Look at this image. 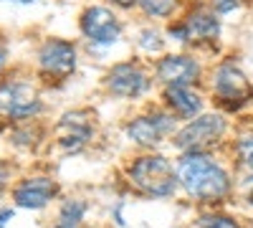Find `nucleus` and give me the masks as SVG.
Instances as JSON below:
<instances>
[{"mask_svg":"<svg viewBox=\"0 0 253 228\" xmlns=\"http://www.w3.org/2000/svg\"><path fill=\"white\" fill-rule=\"evenodd\" d=\"M177 182L190 198L200 203H215L230 195L233 180L228 170L210 152H182L177 160Z\"/></svg>","mask_w":253,"mask_h":228,"instance_id":"1","label":"nucleus"},{"mask_svg":"<svg viewBox=\"0 0 253 228\" xmlns=\"http://www.w3.org/2000/svg\"><path fill=\"white\" fill-rule=\"evenodd\" d=\"M126 180L132 188L150 198H172L177 190V170L160 152H144L126 165Z\"/></svg>","mask_w":253,"mask_h":228,"instance_id":"2","label":"nucleus"},{"mask_svg":"<svg viewBox=\"0 0 253 228\" xmlns=\"http://www.w3.org/2000/svg\"><path fill=\"white\" fill-rule=\"evenodd\" d=\"M225 130H228V122L220 114H200L185 122L172 135V142L182 152H210L223 139Z\"/></svg>","mask_w":253,"mask_h":228,"instance_id":"3","label":"nucleus"},{"mask_svg":"<svg viewBox=\"0 0 253 228\" xmlns=\"http://www.w3.org/2000/svg\"><path fill=\"white\" fill-rule=\"evenodd\" d=\"M213 94L225 112H241L253 101V84L236 64H220L213 74Z\"/></svg>","mask_w":253,"mask_h":228,"instance_id":"4","label":"nucleus"},{"mask_svg":"<svg viewBox=\"0 0 253 228\" xmlns=\"http://www.w3.org/2000/svg\"><path fill=\"white\" fill-rule=\"evenodd\" d=\"M177 132V119L167 112V109H157L150 114H139L134 119H129L124 124V135L129 142H134L142 150H152L160 142H165L167 137H172Z\"/></svg>","mask_w":253,"mask_h":228,"instance_id":"5","label":"nucleus"},{"mask_svg":"<svg viewBox=\"0 0 253 228\" xmlns=\"http://www.w3.org/2000/svg\"><path fill=\"white\" fill-rule=\"evenodd\" d=\"M41 112V99L28 81H3L0 84V114L5 119H33Z\"/></svg>","mask_w":253,"mask_h":228,"instance_id":"6","label":"nucleus"},{"mask_svg":"<svg viewBox=\"0 0 253 228\" xmlns=\"http://www.w3.org/2000/svg\"><path fill=\"white\" fill-rule=\"evenodd\" d=\"M94 137V114L89 109H74L66 112L56 124V142L63 152H79L84 150Z\"/></svg>","mask_w":253,"mask_h":228,"instance_id":"7","label":"nucleus"},{"mask_svg":"<svg viewBox=\"0 0 253 228\" xmlns=\"http://www.w3.org/2000/svg\"><path fill=\"white\" fill-rule=\"evenodd\" d=\"M152 79L139 64L134 61H124V64H117L112 66V71L104 79V87L112 96H119V99H139L142 94H147L150 89Z\"/></svg>","mask_w":253,"mask_h":228,"instance_id":"8","label":"nucleus"},{"mask_svg":"<svg viewBox=\"0 0 253 228\" xmlns=\"http://www.w3.org/2000/svg\"><path fill=\"white\" fill-rule=\"evenodd\" d=\"M38 66L41 74L53 79V81H63L76 71V48L69 41L61 38H51L46 41L38 51Z\"/></svg>","mask_w":253,"mask_h":228,"instance_id":"9","label":"nucleus"},{"mask_svg":"<svg viewBox=\"0 0 253 228\" xmlns=\"http://www.w3.org/2000/svg\"><path fill=\"white\" fill-rule=\"evenodd\" d=\"M58 182L48 175H33L20 180L13 188V200L18 208H28V211H41L58 195Z\"/></svg>","mask_w":253,"mask_h":228,"instance_id":"10","label":"nucleus"},{"mask_svg":"<svg viewBox=\"0 0 253 228\" xmlns=\"http://www.w3.org/2000/svg\"><path fill=\"white\" fill-rule=\"evenodd\" d=\"M157 79L165 87H193L200 81V64L193 56H182V53H170L157 61L155 69Z\"/></svg>","mask_w":253,"mask_h":228,"instance_id":"11","label":"nucleus"},{"mask_svg":"<svg viewBox=\"0 0 253 228\" xmlns=\"http://www.w3.org/2000/svg\"><path fill=\"white\" fill-rule=\"evenodd\" d=\"M81 31L91 44L109 46L122 36V26L112 10L107 8H86L81 15Z\"/></svg>","mask_w":253,"mask_h":228,"instance_id":"12","label":"nucleus"},{"mask_svg":"<svg viewBox=\"0 0 253 228\" xmlns=\"http://www.w3.org/2000/svg\"><path fill=\"white\" fill-rule=\"evenodd\" d=\"M165 109L175 119H195L203 114V96L193 91V87H165L162 91Z\"/></svg>","mask_w":253,"mask_h":228,"instance_id":"13","label":"nucleus"},{"mask_svg":"<svg viewBox=\"0 0 253 228\" xmlns=\"http://www.w3.org/2000/svg\"><path fill=\"white\" fill-rule=\"evenodd\" d=\"M187 28V41H215L220 33V23L213 13L208 10H198L185 20Z\"/></svg>","mask_w":253,"mask_h":228,"instance_id":"14","label":"nucleus"},{"mask_svg":"<svg viewBox=\"0 0 253 228\" xmlns=\"http://www.w3.org/2000/svg\"><path fill=\"white\" fill-rule=\"evenodd\" d=\"M89 213V203L84 198H69L63 200L61 211H58V223L63 226H81L84 216Z\"/></svg>","mask_w":253,"mask_h":228,"instance_id":"15","label":"nucleus"},{"mask_svg":"<svg viewBox=\"0 0 253 228\" xmlns=\"http://www.w3.org/2000/svg\"><path fill=\"white\" fill-rule=\"evenodd\" d=\"M195 228H243V226H241V221L236 216L218 213V211H208V213L198 216Z\"/></svg>","mask_w":253,"mask_h":228,"instance_id":"16","label":"nucleus"},{"mask_svg":"<svg viewBox=\"0 0 253 228\" xmlns=\"http://www.w3.org/2000/svg\"><path fill=\"white\" fill-rule=\"evenodd\" d=\"M236 155L241 160L243 168H248L253 173V135H243L236 142Z\"/></svg>","mask_w":253,"mask_h":228,"instance_id":"17","label":"nucleus"},{"mask_svg":"<svg viewBox=\"0 0 253 228\" xmlns=\"http://www.w3.org/2000/svg\"><path fill=\"white\" fill-rule=\"evenodd\" d=\"M144 13H150V15H170L172 5H175V0H139Z\"/></svg>","mask_w":253,"mask_h":228,"instance_id":"18","label":"nucleus"},{"mask_svg":"<svg viewBox=\"0 0 253 228\" xmlns=\"http://www.w3.org/2000/svg\"><path fill=\"white\" fill-rule=\"evenodd\" d=\"M139 46L144 48V51H160L162 48V38H160V33L157 31H142V38H139Z\"/></svg>","mask_w":253,"mask_h":228,"instance_id":"19","label":"nucleus"},{"mask_svg":"<svg viewBox=\"0 0 253 228\" xmlns=\"http://www.w3.org/2000/svg\"><path fill=\"white\" fill-rule=\"evenodd\" d=\"M243 198H246L248 205H253V175L243 180Z\"/></svg>","mask_w":253,"mask_h":228,"instance_id":"20","label":"nucleus"},{"mask_svg":"<svg viewBox=\"0 0 253 228\" xmlns=\"http://www.w3.org/2000/svg\"><path fill=\"white\" fill-rule=\"evenodd\" d=\"M167 33H170L175 41H187V28H185V23H182V26H170V31H167Z\"/></svg>","mask_w":253,"mask_h":228,"instance_id":"21","label":"nucleus"},{"mask_svg":"<svg viewBox=\"0 0 253 228\" xmlns=\"http://www.w3.org/2000/svg\"><path fill=\"white\" fill-rule=\"evenodd\" d=\"M238 5V0H215V8L220 10V13H228V10H233Z\"/></svg>","mask_w":253,"mask_h":228,"instance_id":"22","label":"nucleus"},{"mask_svg":"<svg viewBox=\"0 0 253 228\" xmlns=\"http://www.w3.org/2000/svg\"><path fill=\"white\" fill-rule=\"evenodd\" d=\"M5 185H8V165L0 162V193L5 190Z\"/></svg>","mask_w":253,"mask_h":228,"instance_id":"23","label":"nucleus"},{"mask_svg":"<svg viewBox=\"0 0 253 228\" xmlns=\"http://www.w3.org/2000/svg\"><path fill=\"white\" fill-rule=\"evenodd\" d=\"M10 218H13V211L10 208H0V228H5Z\"/></svg>","mask_w":253,"mask_h":228,"instance_id":"24","label":"nucleus"},{"mask_svg":"<svg viewBox=\"0 0 253 228\" xmlns=\"http://www.w3.org/2000/svg\"><path fill=\"white\" fill-rule=\"evenodd\" d=\"M5 56H8V51H5V44L0 41V69L5 66Z\"/></svg>","mask_w":253,"mask_h":228,"instance_id":"25","label":"nucleus"},{"mask_svg":"<svg viewBox=\"0 0 253 228\" xmlns=\"http://www.w3.org/2000/svg\"><path fill=\"white\" fill-rule=\"evenodd\" d=\"M114 3H119V5H132L134 0H114Z\"/></svg>","mask_w":253,"mask_h":228,"instance_id":"26","label":"nucleus"},{"mask_svg":"<svg viewBox=\"0 0 253 228\" xmlns=\"http://www.w3.org/2000/svg\"><path fill=\"white\" fill-rule=\"evenodd\" d=\"M53 228H81V226H63V223H56Z\"/></svg>","mask_w":253,"mask_h":228,"instance_id":"27","label":"nucleus"},{"mask_svg":"<svg viewBox=\"0 0 253 228\" xmlns=\"http://www.w3.org/2000/svg\"><path fill=\"white\" fill-rule=\"evenodd\" d=\"M20 3H33V0H20Z\"/></svg>","mask_w":253,"mask_h":228,"instance_id":"28","label":"nucleus"}]
</instances>
